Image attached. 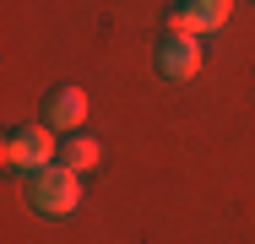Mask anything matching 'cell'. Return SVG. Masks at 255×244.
Listing matches in <instances>:
<instances>
[{"label":"cell","instance_id":"3","mask_svg":"<svg viewBox=\"0 0 255 244\" xmlns=\"http://www.w3.org/2000/svg\"><path fill=\"white\" fill-rule=\"evenodd\" d=\"M228 16H234V0H179V5L168 11V33H190V38H201V33L228 27Z\"/></svg>","mask_w":255,"mask_h":244},{"label":"cell","instance_id":"2","mask_svg":"<svg viewBox=\"0 0 255 244\" xmlns=\"http://www.w3.org/2000/svg\"><path fill=\"white\" fill-rule=\"evenodd\" d=\"M54 130L49 125H16L11 136H5V163L11 168H27V174H44L54 168Z\"/></svg>","mask_w":255,"mask_h":244},{"label":"cell","instance_id":"5","mask_svg":"<svg viewBox=\"0 0 255 244\" xmlns=\"http://www.w3.org/2000/svg\"><path fill=\"white\" fill-rule=\"evenodd\" d=\"M82 120H87V93L82 87H54L49 98H44V125L49 130H82Z\"/></svg>","mask_w":255,"mask_h":244},{"label":"cell","instance_id":"4","mask_svg":"<svg viewBox=\"0 0 255 244\" xmlns=\"http://www.w3.org/2000/svg\"><path fill=\"white\" fill-rule=\"evenodd\" d=\"M157 71H163L168 82H190V76L201 71V38H190V33H163V38H157Z\"/></svg>","mask_w":255,"mask_h":244},{"label":"cell","instance_id":"1","mask_svg":"<svg viewBox=\"0 0 255 244\" xmlns=\"http://www.w3.org/2000/svg\"><path fill=\"white\" fill-rule=\"evenodd\" d=\"M27 201H33L38 217H71V212L82 206V179H76V168L54 163V168H44V174H33Z\"/></svg>","mask_w":255,"mask_h":244},{"label":"cell","instance_id":"6","mask_svg":"<svg viewBox=\"0 0 255 244\" xmlns=\"http://www.w3.org/2000/svg\"><path fill=\"white\" fill-rule=\"evenodd\" d=\"M98 157H103V146L93 141V136H82V130H76V136L65 141V152H60V163H65V168H76V174L98 168Z\"/></svg>","mask_w":255,"mask_h":244}]
</instances>
